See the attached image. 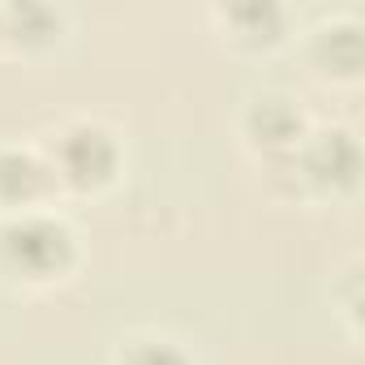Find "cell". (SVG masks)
I'll use <instances>...</instances> for the list:
<instances>
[{
  "label": "cell",
  "instance_id": "obj_6",
  "mask_svg": "<svg viewBox=\"0 0 365 365\" xmlns=\"http://www.w3.org/2000/svg\"><path fill=\"white\" fill-rule=\"evenodd\" d=\"M314 65L322 73H335V78H356L361 73V61H365V39H361V22L356 18H331L327 26L314 31Z\"/></svg>",
  "mask_w": 365,
  "mask_h": 365
},
{
  "label": "cell",
  "instance_id": "obj_8",
  "mask_svg": "<svg viewBox=\"0 0 365 365\" xmlns=\"http://www.w3.org/2000/svg\"><path fill=\"white\" fill-rule=\"evenodd\" d=\"M116 365H194V356L180 348L176 339H163V335H138L120 348Z\"/></svg>",
  "mask_w": 365,
  "mask_h": 365
},
{
  "label": "cell",
  "instance_id": "obj_4",
  "mask_svg": "<svg viewBox=\"0 0 365 365\" xmlns=\"http://www.w3.org/2000/svg\"><path fill=\"white\" fill-rule=\"evenodd\" d=\"M245 138H250L262 155L288 159V155L301 146V138H305V116H301V108H297L292 99H284V95H258V99L250 103V112H245Z\"/></svg>",
  "mask_w": 365,
  "mask_h": 365
},
{
  "label": "cell",
  "instance_id": "obj_1",
  "mask_svg": "<svg viewBox=\"0 0 365 365\" xmlns=\"http://www.w3.org/2000/svg\"><path fill=\"white\" fill-rule=\"evenodd\" d=\"M78 258V237L48 211H22L0 224V267L26 284L61 279Z\"/></svg>",
  "mask_w": 365,
  "mask_h": 365
},
{
  "label": "cell",
  "instance_id": "obj_5",
  "mask_svg": "<svg viewBox=\"0 0 365 365\" xmlns=\"http://www.w3.org/2000/svg\"><path fill=\"white\" fill-rule=\"evenodd\" d=\"M52 185H56V176H52L48 159H39L35 150L0 146V207L5 211H14V215L31 211Z\"/></svg>",
  "mask_w": 365,
  "mask_h": 365
},
{
  "label": "cell",
  "instance_id": "obj_7",
  "mask_svg": "<svg viewBox=\"0 0 365 365\" xmlns=\"http://www.w3.org/2000/svg\"><path fill=\"white\" fill-rule=\"evenodd\" d=\"M224 18L232 22V39L241 43H275L279 31H284V9L275 5H237V9H224Z\"/></svg>",
  "mask_w": 365,
  "mask_h": 365
},
{
  "label": "cell",
  "instance_id": "obj_3",
  "mask_svg": "<svg viewBox=\"0 0 365 365\" xmlns=\"http://www.w3.org/2000/svg\"><path fill=\"white\" fill-rule=\"evenodd\" d=\"M288 163L297 168V176L314 194H352L361 180V142L352 129L331 125V129H314L301 138V146L288 155Z\"/></svg>",
  "mask_w": 365,
  "mask_h": 365
},
{
  "label": "cell",
  "instance_id": "obj_2",
  "mask_svg": "<svg viewBox=\"0 0 365 365\" xmlns=\"http://www.w3.org/2000/svg\"><path fill=\"white\" fill-rule=\"evenodd\" d=\"M48 168L69 190H103L120 168V142L99 120H73L56 133Z\"/></svg>",
  "mask_w": 365,
  "mask_h": 365
}]
</instances>
